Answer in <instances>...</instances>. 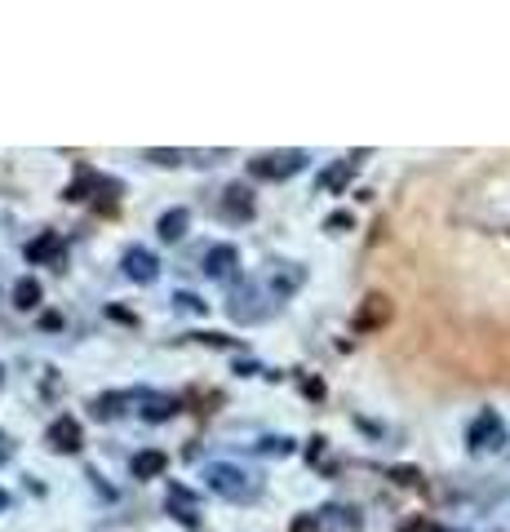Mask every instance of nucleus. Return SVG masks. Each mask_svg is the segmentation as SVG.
Instances as JSON below:
<instances>
[{"label": "nucleus", "mask_w": 510, "mask_h": 532, "mask_svg": "<svg viewBox=\"0 0 510 532\" xmlns=\"http://www.w3.org/2000/svg\"><path fill=\"white\" fill-rule=\"evenodd\" d=\"M209 488L213 493H222V497H240V493H249V475H244L240 466H227V462H213L209 470Z\"/></svg>", "instance_id": "f03ea898"}, {"label": "nucleus", "mask_w": 510, "mask_h": 532, "mask_svg": "<svg viewBox=\"0 0 510 532\" xmlns=\"http://www.w3.org/2000/svg\"><path fill=\"white\" fill-rule=\"evenodd\" d=\"M502 439H506L502 417H497V413H479L475 417V426H471V448H475V453H484V448H502Z\"/></svg>", "instance_id": "20e7f679"}, {"label": "nucleus", "mask_w": 510, "mask_h": 532, "mask_svg": "<svg viewBox=\"0 0 510 532\" xmlns=\"http://www.w3.org/2000/svg\"><path fill=\"white\" fill-rule=\"evenodd\" d=\"M9 506V497H5V488H0V510H5Z\"/></svg>", "instance_id": "aec40b11"}, {"label": "nucleus", "mask_w": 510, "mask_h": 532, "mask_svg": "<svg viewBox=\"0 0 510 532\" xmlns=\"http://www.w3.org/2000/svg\"><path fill=\"white\" fill-rule=\"evenodd\" d=\"M165 470H169V457L160 448H142L134 457V479H160Z\"/></svg>", "instance_id": "1a4fd4ad"}, {"label": "nucleus", "mask_w": 510, "mask_h": 532, "mask_svg": "<svg viewBox=\"0 0 510 532\" xmlns=\"http://www.w3.org/2000/svg\"><path fill=\"white\" fill-rule=\"evenodd\" d=\"M236 262H240L236 244H213V249L204 253V275H213V280H222V275H227Z\"/></svg>", "instance_id": "0eeeda50"}, {"label": "nucleus", "mask_w": 510, "mask_h": 532, "mask_svg": "<svg viewBox=\"0 0 510 532\" xmlns=\"http://www.w3.org/2000/svg\"><path fill=\"white\" fill-rule=\"evenodd\" d=\"M187 222H191V218H187V209H169L165 218H160V227H156V231H160V240H169V244H173V240H182V235H187Z\"/></svg>", "instance_id": "9b49d317"}, {"label": "nucleus", "mask_w": 510, "mask_h": 532, "mask_svg": "<svg viewBox=\"0 0 510 532\" xmlns=\"http://www.w3.org/2000/svg\"><path fill=\"white\" fill-rule=\"evenodd\" d=\"M178 302H182V311H200V298H191V293H178Z\"/></svg>", "instance_id": "6ab92c4d"}, {"label": "nucleus", "mask_w": 510, "mask_h": 532, "mask_svg": "<svg viewBox=\"0 0 510 532\" xmlns=\"http://www.w3.org/2000/svg\"><path fill=\"white\" fill-rule=\"evenodd\" d=\"M351 222H355L351 213H333V218L324 222V227H329V231H351Z\"/></svg>", "instance_id": "f3484780"}, {"label": "nucleus", "mask_w": 510, "mask_h": 532, "mask_svg": "<svg viewBox=\"0 0 510 532\" xmlns=\"http://www.w3.org/2000/svg\"><path fill=\"white\" fill-rule=\"evenodd\" d=\"M178 413V399H165V395H156V399H147V408H142V417L147 422H165V417Z\"/></svg>", "instance_id": "4468645a"}, {"label": "nucleus", "mask_w": 510, "mask_h": 532, "mask_svg": "<svg viewBox=\"0 0 510 532\" xmlns=\"http://www.w3.org/2000/svg\"><path fill=\"white\" fill-rule=\"evenodd\" d=\"M120 404H134V395H129V391H120V395H98V399H94V413L116 417V413H120Z\"/></svg>", "instance_id": "2eb2a0df"}, {"label": "nucleus", "mask_w": 510, "mask_h": 532, "mask_svg": "<svg viewBox=\"0 0 510 532\" xmlns=\"http://www.w3.org/2000/svg\"><path fill=\"white\" fill-rule=\"evenodd\" d=\"M351 178H355V160H338V165H329L320 173V187L324 191H342Z\"/></svg>", "instance_id": "9d476101"}, {"label": "nucleus", "mask_w": 510, "mask_h": 532, "mask_svg": "<svg viewBox=\"0 0 510 532\" xmlns=\"http://www.w3.org/2000/svg\"><path fill=\"white\" fill-rule=\"evenodd\" d=\"M391 320V298H382V293H369L364 306L355 311V333H373L382 329V324Z\"/></svg>", "instance_id": "7ed1b4c3"}, {"label": "nucleus", "mask_w": 510, "mask_h": 532, "mask_svg": "<svg viewBox=\"0 0 510 532\" xmlns=\"http://www.w3.org/2000/svg\"><path fill=\"white\" fill-rule=\"evenodd\" d=\"M125 275L129 280H138V284H156V258H151L147 249H129L125 253Z\"/></svg>", "instance_id": "423d86ee"}, {"label": "nucleus", "mask_w": 510, "mask_h": 532, "mask_svg": "<svg viewBox=\"0 0 510 532\" xmlns=\"http://www.w3.org/2000/svg\"><path fill=\"white\" fill-rule=\"evenodd\" d=\"M391 475H395V479H400V484H417V479H422V475H417V470H408V466H395V470H391Z\"/></svg>", "instance_id": "a211bd4d"}, {"label": "nucleus", "mask_w": 510, "mask_h": 532, "mask_svg": "<svg viewBox=\"0 0 510 532\" xmlns=\"http://www.w3.org/2000/svg\"><path fill=\"white\" fill-rule=\"evenodd\" d=\"M54 258H63V235L58 231H45L27 244V262H54Z\"/></svg>", "instance_id": "6e6552de"}, {"label": "nucleus", "mask_w": 510, "mask_h": 532, "mask_svg": "<svg viewBox=\"0 0 510 532\" xmlns=\"http://www.w3.org/2000/svg\"><path fill=\"white\" fill-rule=\"evenodd\" d=\"M14 306H18V311H36V306H40V284L36 280H18L14 284Z\"/></svg>", "instance_id": "ddd939ff"}, {"label": "nucleus", "mask_w": 510, "mask_h": 532, "mask_svg": "<svg viewBox=\"0 0 510 532\" xmlns=\"http://www.w3.org/2000/svg\"><path fill=\"white\" fill-rule=\"evenodd\" d=\"M49 448L54 453H80V422L76 417H58L54 426H49Z\"/></svg>", "instance_id": "39448f33"}, {"label": "nucleus", "mask_w": 510, "mask_h": 532, "mask_svg": "<svg viewBox=\"0 0 510 532\" xmlns=\"http://www.w3.org/2000/svg\"><path fill=\"white\" fill-rule=\"evenodd\" d=\"M147 160H151V165H182V151H160V147H151Z\"/></svg>", "instance_id": "dca6fc26"}, {"label": "nucleus", "mask_w": 510, "mask_h": 532, "mask_svg": "<svg viewBox=\"0 0 510 532\" xmlns=\"http://www.w3.org/2000/svg\"><path fill=\"white\" fill-rule=\"evenodd\" d=\"M302 165H306V151H262V156L249 160V173L253 178H267V182H284Z\"/></svg>", "instance_id": "f257e3e1"}, {"label": "nucleus", "mask_w": 510, "mask_h": 532, "mask_svg": "<svg viewBox=\"0 0 510 532\" xmlns=\"http://www.w3.org/2000/svg\"><path fill=\"white\" fill-rule=\"evenodd\" d=\"M227 213L231 218H253V191L249 187H227Z\"/></svg>", "instance_id": "f8f14e48"}]
</instances>
